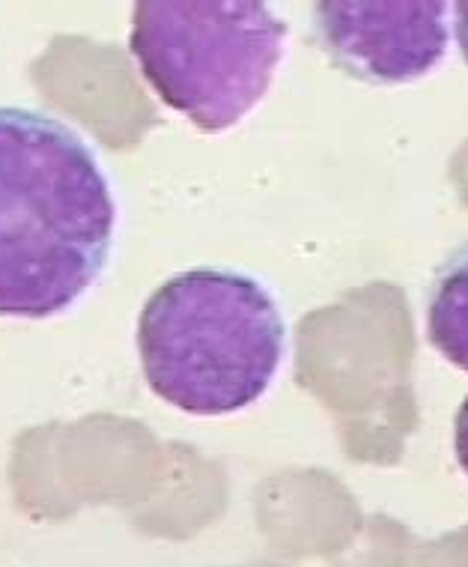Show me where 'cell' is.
<instances>
[{
  "instance_id": "6da1fadb",
  "label": "cell",
  "mask_w": 468,
  "mask_h": 567,
  "mask_svg": "<svg viewBox=\"0 0 468 567\" xmlns=\"http://www.w3.org/2000/svg\"><path fill=\"white\" fill-rule=\"evenodd\" d=\"M117 197L87 141L45 111L0 105V320H51L102 278Z\"/></svg>"
},
{
  "instance_id": "7a4b0ae2",
  "label": "cell",
  "mask_w": 468,
  "mask_h": 567,
  "mask_svg": "<svg viewBox=\"0 0 468 567\" xmlns=\"http://www.w3.org/2000/svg\"><path fill=\"white\" fill-rule=\"evenodd\" d=\"M137 352L149 389L188 415L248 410L281 371L287 323L272 290L236 269L167 278L137 317Z\"/></svg>"
},
{
  "instance_id": "3957f363",
  "label": "cell",
  "mask_w": 468,
  "mask_h": 567,
  "mask_svg": "<svg viewBox=\"0 0 468 567\" xmlns=\"http://www.w3.org/2000/svg\"><path fill=\"white\" fill-rule=\"evenodd\" d=\"M128 49L167 109L221 135L272 87L287 24L260 0H137Z\"/></svg>"
},
{
  "instance_id": "277c9868",
  "label": "cell",
  "mask_w": 468,
  "mask_h": 567,
  "mask_svg": "<svg viewBox=\"0 0 468 567\" xmlns=\"http://www.w3.org/2000/svg\"><path fill=\"white\" fill-rule=\"evenodd\" d=\"M448 10L441 0H322L313 7V28L346 75L397 87L441 63L450 42Z\"/></svg>"
},
{
  "instance_id": "5b68a950",
  "label": "cell",
  "mask_w": 468,
  "mask_h": 567,
  "mask_svg": "<svg viewBox=\"0 0 468 567\" xmlns=\"http://www.w3.org/2000/svg\"><path fill=\"white\" fill-rule=\"evenodd\" d=\"M427 338L450 364L468 373V245L454 251L433 278Z\"/></svg>"
},
{
  "instance_id": "8992f818",
  "label": "cell",
  "mask_w": 468,
  "mask_h": 567,
  "mask_svg": "<svg viewBox=\"0 0 468 567\" xmlns=\"http://www.w3.org/2000/svg\"><path fill=\"white\" fill-rule=\"evenodd\" d=\"M454 451H457L459 466L468 475V398L459 406L457 419H454Z\"/></svg>"
},
{
  "instance_id": "52a82bcc",
  "label": "cell",
  "mask_w": 468,
  "mask_h": 567,
  "mask_svg": "<svg viewBox=\"0 0 468 567\" xmlns=\"http://www.w3.org/2000/svg\"><path fill=\"white\" fill-rule=\"evenodd\" d=\"M454 19H457L459 51H462V58L468 63V0H459L457 7H454Z\"/></svg>"
}]
</instances>
